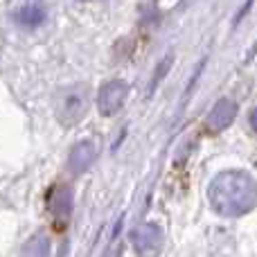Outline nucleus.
I'll list each match as a JSON object with an SVG mask.
<instances>
[{"mask_svg": "<svg viewBox=\"0 0 257 257\" xmlns=\"http://www.w3.org/2000/svg\"><path fill=\"white\" fill-rule=\"evenodd\" d=\"M210 205L223 217H241L257 203V183L246 172H223L208 187Z\"/></svg>", "mask_w": 257, "mask_h": 257, "instance_id": "obj_1", "label": "nucleus"}, {"mask_svg": "<svg viewBox=\"0 0 257 257\" xmlns=\"http://www.w3.org/2000/svg\"><path fill=\"white\" fill-rule=\"evenodd\" d=\"M86 108H88V90L77 86V88H70L61 95L57 115L63 124H77L86 115Z\"/></svg>", "mask_w": 257, "mask_h": 257, "instance_id": "obj_2", "label": "nucleus"}, {"mask_svg": "<svg viewBox=\"0 0 257 257\" xmlns=\"http://www.w3.org/2000/svg\"><path fill=\"white\" fill-rule=\"evenodd\" d=\"M131 244L140 257H154L163 248V232L154 223H142L131 232Z\"/></svg>", "mask_w": 257, "mask_h": 257, "instance_id": "obj_3", "label": "nucleus"}, {"mask_svg": "<svg viewBox=\"0 0 257 257\" xmlns=\"http://www.w3.org/2000/svg\"><path fill=\"white\" fill-rule=\"evenodd\" d=\"M126 95H128V88H126L124 81H111V84H106L102 90H99V97H97L99 113L106 117L115 115V113L122 108V104H124Z\"/></svg>", "mask_w": 257, "mask_h": 257, "instance_id": "obj_4", "label": "nucleus"}, {"mask_svg": "<svg viewBox=\"0 0 257 257\" xmlns=\"http://www.w3.org/2000/svg\"><path fill=\"white\" fill-rule=\"evenodd\" d=\"M235 117H237V104L232 99H219L208 115V128L210 131H223L226 126L232 124Z\"/></svg>", "mask_w": 257, "mask_h": 257, "instance_id": "obj_5", "label": "nucleus"}, {"mask_svg": "<svg viewBox=\"0 0 257 257\" xmlns=\"http://www.w3.org/2000/svg\"><path fill=\"white\" fill-rule=\"evenodd\" d=\"M95 156H97V149H95L93 142H79L70 154V169L72 172H84L93 165Z\"/></svg>", "mask_w": 257, "mask_h": 257, "instance_id": "obj_6", "label": "nucleus"}, {"mask_svg": "<svg viewBox=\"0 0 257 257\" xmlns=\"http://www.w3.org/2000/svg\"><path fill=\"white\" fill-rule=\"evenodd\" d=\"M50 208H52L54 214H63V217H68V214H70V208H72L70 190H68V187H59V190H54L52 196H50Z\"/></svg>", "mask_w": 257, "mask_h": 257, "instance_id": "obj_7", "label": "nucleus"}, {"mask_svg": "<svg viewBox=\"0 0 257 257\" xmlns=\"http://www.w3.org/2000/svg\"><path fill=\"white\" fill-rule=\"evenodd\" d=\"M48 253H50V244L41 235L30 239L25 244V248H23V257H48Z\"/></svg>", "mask_w": 257, "mask_h": 257, "instance_id": "obj_8", "label": "nucleus"}, {"mask_svg": "<svg viewBox=\"0 0 257 257\" xmlns=\"http://www.w3.org/2000/svg\"><path fill=\"white\" fill-rule=\"evenodd\" d=\"M250 126H253L255 133H257V108H255L253 113H250Z\"/></svg>", "mask_w": 257, "mask_h": 257, "instance_id": "obj_9", "label": "nucleus"}]
</instances>
